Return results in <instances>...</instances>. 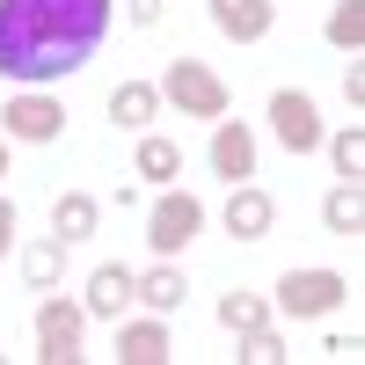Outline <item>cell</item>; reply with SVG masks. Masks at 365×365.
<instances>
[{
    "label": "cell",
    "mask_w": 365,
    "mask_h": 365,
    "mask_svg": "<svg viewBox=\"0 0 365 365\" xmlns=\"http://www.w3.org/2000/svg\"><path fill=\"white\" fill-rule=\"evenodd\" d=\"M110 37V0H0V73L37 88L81 73Z\"/></svg>",
    "instance_id": "6da1fadb"
},
{
    "label": "cell",
    "mask_w": 365,
    "mask_h": 365,
    "mask_svg": "<svg viewBox=\"0 0 365 365\" xmlns=\"http://www.w3.org/2000/svg\"><path fill=\"white\" fill-rule=\"evenodd\" d=\"M161 96L182 110V117H205V125H220V117L234 110V96H227V81L212 73V66H197V58H175V66L161 73Z\"/></svg>",
    "instance_id": "7a4b0ae2"
},
{
    "label": "cell",
    "mask_w": 365,
    "mask_h": 365,
    "mask_svg": "<svg viewBox=\"0 0 365 365\" xmlns=\"http://www.w3.org/2000/svg\"><path fill=\"white\" fill-rule=\"evenodd\" d=\"M344 292H351V285L336 278V270H285L270 307L292 314V322H322V314H336V307H344Z\"/></svg>",
    "instance_id": "3957f363"
},
{
    "label": "cell",
    "mask_w": 365,
    "mask_h": 365,
    "mask_svg": "<svg viewBox=\"0 0 365 365\" xmlns=\"http://www.w3.org/2000/svg\"><path fill=\"white\" fill-rule=\"evenodd\" d=\"M81 336H88V307H73V299H44L37 307V358L44 365H73Z\"/></svg>",
    "instance_id": "277c9868"
},
{
    "label": "cell",
    "mask_w": 365,
    "mask_h": 365,
    "mask_svg": "<svg viewBox=\"0 0 365 365\" xmlns=\"http://www.w3.org/2000/svg\"><path fill=\"white\" fill-rule=\"evenodd\" d=\"M270 132H278L285 154H314L322 146V110H314L307 88H278L270 96Z\"/></svg>",
    "instance_id": "5b68a950"
},
{
    "label": "cell",
    "mask_w": 365,
    "mask_h": 365,
    "mask_svg": "<svg viewBox=\"0 0 365 365\" xmlns=\"http://www.w3.org/2000/svg\"><path fill=\"white\" fill-rule=\"evenodd\" d=\"M0 132L29 139V146H51L58 132H66V103H58V96H15L8 110H0Z\"/></svg>",
    "instance_id": "8992f818"
},
{
    "label": "cell",
    "mask_w": 365,
    "mask_h": 365,
    "mask_svg": "<svg viewBox=\"0 0 365 365\" xmlns=\"http://www.w3.org/2000/svg\"><path fill=\"white\" fill-rule=\"evenodd\" d=\"M197 227H205V205H197L190 190H168L154 212H146V241H154V256H175Z\"/></svg>",
    "instance_id": "52a82bcc"
},
{
    "label": "cell",
    "mask_w": 365,
    "mask_h": 365,
    "mask_svg": "<svg viewBox=\"0 0 365 365\" xmlns=\"http://www.w3.org/2000/svg\"><path fill=\"white\" fill-rule=\"evenodd\" d=\"M278 22V0H212V29L234 44H263Z\"/></svg>",
    "instance_id": "ba28073f"
},
{
    "label": "cell",
    "mask_w": 365,
    "mask_h": 365,
    "mask_svg": "<svg viewBox=\"0 0 365 365\" xmlns=\"http://www.w3.org/2000/svg\"><path fill=\"white\" fill-rule=\"evenodd\" d=\"M212 168H220L227 182L256 175V132L241 125V117H220V125H212Z\"/></svg>",
    "instance_id": "9c48e42d"
},
{
    "label": "cell",
    "mask_w": 365,
    "mask_h": 365,
    "mask_svg": "<svg viewBox=\"0 0 365 365\" xmlns=\"http://www.w3.org/2000/svg\"><path fill=\"white\" fill-rule=\"evenodd\" d=\"M270 227H278V205H270L256 182H234V197H227V234H234V241H263Z\"/></svg>",
    "instance_id": "30bf717a"
},
{
    "label": "cell",
    "mask_w": 365,
    "mask_h": 365,
    "mask_svg": "<svg viewBox=\"0 0 365 365\" xmlns=\"http://www.w3.org/2000/svg\"><path fill=\"white\" fill-rule=\"evenodd\" d=\"M132 292H139V278H132V270H125V263H103L96 278H88V314H96V322H125Z\"/></svg>",
    "instance_id": "8fae6325"
},
{
    "label": "cell",
    "mask_w": 365,
    "mask_h": 365,
    "mask_svg": "<svg viewBox=\"0 0 365 365\" xmlns=\"http://www.w3.org/2000/svg\"><path fill=\"white\" fill-rule=\"evenodd\" d=\"M154 110H161V88H154V81H117V88H110L117 132H146V125H154Z\"/></svg>",
    "instance_id": "7c38bea8"
},
{
    "label": "cell",
    "mask_w": 365,
    "mask_h": 365,
    "mask_svg": "<svg viewBox=\"0 0 365 365\" xmlns=\"http://www.w3.org/2000/svg\"><path fill=\"white\" fill-rule=\"evenodd\" d=\"M117 358H125V365H161V358H168V329H161V314L117 329Z\"/></svg>",
    "instance_id": "4fadbf2b"
},
{
    "label": "cell",
    "mask_w": 365,
    "mask_h": 365,
    "mask_svg": "<svg viewBox=\"0 0 365 365\" xmlns=\"http://www.w3.org/2000/svg\"><path fill=\"white\" fill-rule=\"evenodd\" d=\"M96 220H103V205L88 197V190H66V197L51 205V234H58V241H88Z\"/></svg>",
    "instance_id": "5bb4252c"
},
{
    "label": "cell",
    "mask_w": 365,
    "mask_h": 365,
    "mask_svg": "<svg viewBox=\"0 0 365 365\" xmlns=\"http://www.w3.org/2000/svg\"><path fill=\"white\" fill-rule=\"evenodd\" d=\"M182 292H190V285H182V270L154 263V270H146V278H139V292H132V299H139L146 314H175V307H182Z\"/></svg>",
    "instance_id": "9a60e30c"
},
{
    "label": "cell",
    "mask_w": 365,
    "mask_h": 365,
    "mask_svg": "<svg viewBox=\"0 0 365 365\" xmlns=\"http://www.w3.org/2000/svg\"><path fill=\"white\" fill-rule=\"evenodd\" d=\"M132 168H139L146 182H175V175H182V154H175V139H161V132H139V154H132Z\"/></svg>",
    "instance_id": "2e32d148"
},
{
    "label": "cell",
    "mask_w": 365,
    "mask_h": 365,
    "mask_svg": "<svg viewBox=\"0 0 365 365\" xmlns=\"http://www.w3.org/2000/svg\"><path fill=\"white\" fill-rule=\"evenodd\" d=\"M322 220H329V234H365V197H358V182H344V190H329L322 197Z\"/></svg>",
    "instance_id": "e0dca14e"
},
{
    "label": "cell",
    "mask_w": 365,
    "mask_h": 365,
    "mask_svg": "<svg viewBox=\"0 0 365 365\" xmlns=\"http://www.w3.org/2000/svg\"><path fill=\"white\" fill-rule=\"evenodd\" d=\"M58 270H66V241H58V234H51V241H29V249H22V278L37 285V292H44V285H58Z\"/></svg>",
    "instance_id": "ac0fdd59"
},
{
    "label": "cell",
    "mask_w": 365,
    "mask_h": 365,
    "mask_svg": "<svg viewBox=\"0 0 365 365\" xmlns=\"http://www.w3.org/2000/svg\"><path fill=\"white\" fill-rule=\"evenodd\" d=\"M329 44L358 58V44H365V0H336V8H329Z\"/></svg>",
    "instance_id": "d6986e66"
},
{
    "label": "cell",
    "mask_w": 365,
    "mask_h": 365,
    "mask_svg": "<svg viewBox=\"0 0 365 365\" xmlns=\"http://www.w3.org/2000/svg\"><path fill=\"white\" fill-rule=\"evenodd\" d=\"M241 365H278L285 358V336H278V329H270V322H256V329H241V351H234Z\"/></svg>",
    "instance_id": "ffe728a7"
},
{
    "label": "cell",
    "mask_w": 365,
    "mask_h": 365,
    "mask_svg": "<svg viewBox=\"0 0 365 365\" xmlns=\"http://www.w3.org/2000/svg\"><path fill=\"white\" fill-rule=\"evenodd\" d=\"M256 322H270V299H256V292H227L220 299V329L241 336V329H256Z\"/></svg>",
    "instance_id": "44dd1931"
},
{
    "label": "cell",
    "mask_w": 365,
    "mask_h": 365,
    "mask_svg": "<svg viewBox=\"0 0 365 365\" xmlns=\"http://www.w3.org/2000/svg\"><path fill=\"white\" fill-rule=\"evenodd\" d=\"M329 154H336V168L358 182V175H365V132H358V125H351V132H336V139H329Z\"/></svg>",
    "instance_id": "7402d4cb"
},
{
    "label": "cell",
    "mask_w": 365,
    "mask_h": 365,
    "mask_svg": "<svg viewBox=\"0 0 365 365\" xmlns=\"http://www.w3.org/2000/svg\"><path fill=\"white\" fill-rule=\"evenodd\" d=\"M125 15H132L139 29H154V22H161V0H125Z\"/></svg>",
    "instance_id": "603a6c76"
},
{
    "label": "cell",
    "mask_w": 365,
    "mask_h": 365,
    "mask_svg": "<svg viewBox=\"0 0 365 365\" xmlns=\"http://www.w3.org/2000/svg\"><path fill=\"white\" fill-rule=\"evenodd\" d=\"M344 96H351V110H365V73H358V58H351V73H344Z\"/></svg>",
    "instance_id": "cb8c5ba5"
},
{
    "label": "cell",
    "mask_w": 365,
    "mask_h": 365,
    "mask_svg": "<svg viewBox=\"0 0 365 365\" xmlns=\"http://www.w3.org/2000/svg\"><path fill=\"white\" fill-rule=\"evenodd\" d=\"M8 249H15V205L0 197V256H8Z\"/></svg>",
    "instance_id": "d4e9b609"
},
{
    "label": "cell",
    "mask_w": 365,
    "mask_h": 365,
    "mask_svg": "<svg viewBox=\"0 0 365 365\" xmlns=\"http://www.w3.org/2000/svg\"><path fill=\"white\" fill-rule=\"evenodd\" d=\"M0 175H8V132H0Z\"/></svg>",
    "instance_id": "484cf974"
}]
</instances>
